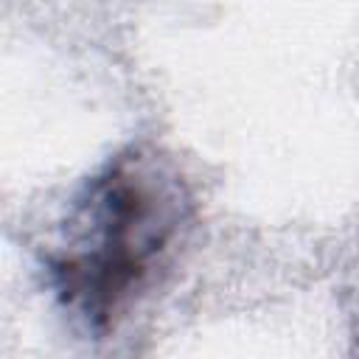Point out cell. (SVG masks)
<instances>
[{
  "label": "cell",
  "instance_id": "2",
  "mask_svg": "<svg viewBox=\"0 0 359 359\" xmlns=\"http://www.w3.org/2000/svg\"><path fill=\"white\" fill-rule=\"evenodd\" d=\"M351 323H353V334L359 339V272H356L353 286H351Z\"/></svg>",
  "mask_w": 359,
  "mask_h": 359
},
{
  "label": "cell",
  "instance_id": "1",
  "mask_svg": "<svg viewBox=\"0 0 359 359\" xmlns=\"http://www.w3.org/2000/svg\"><path fill=\"white\" fill-rule=\"evenodd\" d=\"M185 180L157 149L118 151L76 194L62 241L45 255L50 286L87 331L104 334L165 264L191 222Z\"/></svg>",
  "mask_w": 359,
  "mask_h": 359
}]
</instances>
